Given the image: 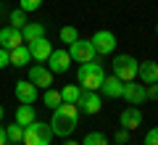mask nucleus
Segmentation results:
<instances>
[{
    "instance_id": "33",
    "label": "nucleus",
    "mask_w": 158,
    "mask_h": 145,
    "mask_svg": "<svg viewBox=\"0 0 158 145\" xmlns=\"http://www.w3.org/2000/svg\"><path fill=\"white\" fill-rule=\"evenodd\" d=\"M3 119H6V108L0 106V124H3Z\"/></svg>"
},
{
    "instance_id": "26",
    "label": "nucleus",
    "mask_w": 158,
    "mask_h": 145,
    "mask_svg": "<svg viewBox=\"0 0 158 145\" xmlns=\"http://www.w3.org/2000/svg\"><path fill=\"white\" fill-rule=\"evenodd\" d=\"M40 6H42V0H19V8H21L24 13H32V11H40Z\"/></svg>"
},
{
    "instance_id": "24",
    "label": "nucleus",
    "mask_w": 158,
    "mask_h": 145,
    "mask_svg": "<svg viewBox=\"0 0 158 145\" xmlns=\"http://www.w3.org/2000/svg\"><path fill=\"white\" fill-rule=\"evenodd\" d=\"M82 145H108V137L103 132H87L85 140H82Z\"/></svg>"
},
{
    "instance_id": "3",
    "label": "nucleus",
    "mask_w": 158,
    "mask_h": 145,
    "mask_svg": "<svg viewBox=\"0 0 158 145\" xmlns=\"http://www.w3.org/2000/svg\"><path fill=\"white\" fill-rule=\"evenodd\" d=\"M53 137H56V134H53L50 124H45V122H32L29 127H24L21 143H24V145H50Z\"/></svg>"
},
{
    "instance_id": "30",
    "label": "nucleus",
    "mask_w": 158,
    "mask_h": 145,
    "mask_svg": "<svg viewBox=\"0 0 158 145\" xmlns=\"http://www.w3.org/2000/svg\"><path fill=\"white\" fill-rule=\"evenodd\" d=\"M6 66H11V53L6 48H0V69H6Z\"/></svg>"
},
{
    "instance_id": "18",
    "label": "nucleus",
    "mask_w": 158,
    "mask_h": 145,
    "mask_svg": "<svg viewBox=\"0 0 158 145\" xmlns=\"http://www.w3.org/2000/svg\"><path fill=\"white\" fill-rule=\"evenodd\" d=\"M32 122H37L34 106H32V103H21V106L16 108V124H21V127H29Z\"/></svg>"
},
{
    "instance_id": "21",
    "label": "nucleus",
    "mask_w": 158,
    "mask_h": 145,
    "mask_svg": "<svg viewBox=\"0 0 158 145\" xmlns=\"http://www.w3.org/2000/svg\"><path fill=\"white\" fill-rule=\"evenodd\" d=\"M6 137H8V143H13V145H19L21 143V137H24V127L21 124H6Z\"/></svg>"
},
{
    "instance_id": "6",
    "label": "nucleus",
    "mask_w": 158,
    "mask_h": 145,
    "mask_svg": "<svg viewBox=\"0 0 158 145\" xmlns=\"http://www.w3.org/2000/svg\"><path fill=\"white\" fill-rule=\"evenodd\" d=\"M69 56H71V61H77V63H87V61H95V48H92V42L90 40H82L79 37L77 42H71L69 45Z\"/></svg>"
},
{
    "instance_id": "11",
    "label": "nucleus",
    "mask_w": 158,
    "mask_h": 145,
    "mask_svg": "<svg viewBox=\"0 0 158 145\" xmlns=\"http://www.w3.org/2000/svg\"><path fill=\"white\" fill-rule=\"evenodd\" d=\"M142 111H140V106H127L124 111H121V116H118V124L124 129H129V132H135L137 127L142 124Z\"/></svg>"
},
{
    "instance_id": "7",
    "label": "nucleus",
    "mask_w": 158,
    "mask_h": 145,
    "mask_svg": "<svg viewBox=\"0 0 158 145\" xmlns=\"http://www.w3.org/2000/svg\"><path fill=\"white\" fill-rule=\"evenodd\" d=\"M77 108L82 113H87V116L100 113L103 100H100V95H98V90H82V95H79V100H77Z\"/></svg>"
},
{
    "instance_id": "2",
    "label": "nucleus",
    "mask_w": 158,
    "mask_h": 145,
    "mask_svg": "<svg viewBox=\"0 0 158 145\" xmlns=\"http://www.w3.org/2000/svg\"><path fill=\"white\" fill-rule=\"evenodd\" d=\"M103 79H106V69H103V63H98V61L79 63L77 82H79V87H82V90H100Z\"/></svg>"
},
{
    "instance_id": "19",
    "label": "nucleus",
    "mask_w": 158,
    "mask_h": 145,
    "mask_svg": "<svg viewBox=\"0 0 158 145\" xmlns=\"http://www.w3.org/2000/svg\"><path fill=\"white\" fill-rule=\"evenodd\" d=\"M8 53H11V66H16V69H24L29 61H32L27 45H19V48H13V50H8Z\"/></svg>"
},
{
    "instance_id": "35",
    "label": "nucleus",
    "mask_w": 158,
    "mask_h": 145,
    "mask_svg": "<svg viewBox=\"0 0 158 145\" xmlns=\"http://www.w3.org/2000/svg\"><path fill=\"white\" fill-rule=\"evenodd\" d=\"M6 145H13V143H6Z\"/></svg>"
},
{
    "instance_id": "32",
    "label": "nucleus",
    "mask_w": 158,
    "mask_h": 145,
    "mask_svg": "<svg viewBox=\"0 0 158 145\" xmlns=\"http://www.w3.org/2000/svg\"><path fill=\"white\" fill-rule=\"evenodd\" d=\"M63 145H82V143H77V140H71V137H66V140H63Z\"/></svg>"
},
{
    "instance_id": "17",
    "label": "nucleus",
    "mask_w": 158,
    "mask_h": 145,
    "mask_svg": "<svg viewBox=\"0 0 158 145\" xmlns=\"http://www.w3.org/2000/svg\"><path fill=\"white\" fill-rule=\"evenodd\" d=\"M21 37H24V42H34V40H40V37H45V24H40V21H27V27L21 29Z\"/></svg>"
},
{
    "instance_id": "31",
    "label": "nucleus",
    "mask_w": 158,
    "mask_h": 145,
    "mask_svg": "<svg viewBox=\"0 0 158 145\" xmlns=\"http://www.w3.org/2000/svg\"><path fill=\"white\" fill-rule=\"evenodd\" d=\"M6 143H8V137H6V127L0 124V145H6Z\"/></svg>"
},
{
    "instance_id": "8",
    "label": "nucleus",
    "mask_w": 158,
    "mask_h": 145,
    "mask_svg": "<svg viewBox=\"0 0 158 145\" xmlns=\"http://www.w3.org/2000/svg\"><path fill=\"white\" fill-rule=\"evenodd\" d=\"M48 69H50L53 74H66L69 66H71V56H69V48H61V50H53L50 56H48Z\"/></svg>"
},
{
    "instance_id": "4",
    "label": "nucleus",
    "mask_w": 158,
    "mask_h": 145,
    "mask_svg": "<svg viewBox=\"0 0 158 145\" xmlns=\"http://www.w3.org/2000/svg\"><path fill=\"white\" fill-rule=\"evenodd\" d=\"M111 69H113V77H118L121 82H135L137 79V69H140V61L135 56H116L111 61Z\"/></svg>"
},
{
    "instance_id": "14",
    "label": "nucleus",
    "mask_w": 158,
    "mask_h": 145,
    "mask_svg": "<svg viewBox=\"0 0 158 145\" xmlns=\"http://www.w3.org/2000/svg\"><path fill=\"white\" fill-rule=\"evenodd\" d=\"M100 92H103V98H111V100H116V98H121V92H124V82L118 77H108L106 74V79H103V84H100Z\"/></svg>"
},
{
    "instance_id": "20",
    "label": "nucleus",
    "mask_w": 158,
    "mask_h": 145,
    "mask_svg": "<svg viewBox=\"0 0 158 145\" xmlns=\"http://www.w3.org/2000/svg\"><path fill=\"white\" fill-rule=\"evenodd\" d=\"M42 103H45V106L50 108V111H53V108H58V106L63 103V98H61V90H53V87H48L45 92H42Z\"/></svg>"
},
{
    "instance_id": "29",
    "label": "nucleus",
    "mask_w": 158,
    "mask_h": 145,
    "mask_svg": "<svg viewBox=\"0 0 158 145\" xmlns=\"http://www.w3.org/2000/svg\"><path fill=\"white\" fill-rule=\"evenodd\" d=\"M145 95H148V100H158V82L156 84H145Z\"/></svg>"
},
{
    "instance_id": "27",
    "label": "nucleus",
    "mask_w": 158,
    "mask_h": 145,
    "mask_svg": "<svg viewBox=\"0 0 158 145\" xmlns=\"http://www.w3.org/2000/svg\"><path fill=\"white\" fill-rule=\"evenodd\" d=\"M142 145H158V127H153V129H148V132H145Z\"/></svg>"
},
{
    "instance_id": "13",
    "label": "nucleus",
    "mask_w": 158,
    "mask_h": 145,
    "mask_svg": "<svg viewBox=\"0 0 158 145\" xmlns=\"http://www.w3.org/2000/svg\"><path fill=\"white\" fill-rule=\"evenodd\" d=\"M27 48H29V56H32L34 61H40V63H45V61H48V56L53 53V45L48 42V37L34 40V42H29Z\"/></svg>"
},
{
    "instance_id": "25",
    "label": "nucleus",
    "mask_w": 158,
    "mask_h": 145,
    "mask_svg": "<svg viewBox=\"0 0 158 145\" xmlns=\"http://www.w3.org/2000/svg\"><path fill=\"white\" fill-rule=\"evenodd\" d=\"M58 37H61V42L71 45V42H77V40H79V32H77V27H63Z\"/></svg>"
},
{
    "instance_id": "34",
    "label": "nucleus",
    "mask_w": 158,
    "mask_h": 145,
    "mask_svg": "<svg viewBox=\"0 0 158 145\" xmlns=\"http://www.w3.org/2000/svg\"><path fill=\"white\" fill-rule=\"evenodd\" d=\"M156 34H158V24H156Z\"/></svg>"
},
{
    "instance_id": "16",
    "label": "nucleus",
    "mask_w": 158,
    "mask_h": 145,
    "mask_svg": "<svg viewBox=\"0 0 158 145\" xmlns=\"http://www.w3.org/2000/svg\"><path fill=\"white\" fill-rule=\"evenodd\" d=\"M16 100L19 103H34V100H37V87H34L29 79L16 82Z\"/></svg>"
},
{
    "instance_id": "22",
    "label": "nucleus",
    "mask_w": 158,
    "mask_h": 145,
    "mask_svg": "<svg viewBox=\"0 0 158 145\" xmlns=\"http://www.w3.org/2000/svg\"><path fill=\"white\" fill-rule=\"evenodd\" d=\"M79 95H82V87H79V84H66V87L61 90L63 103H77V100H79Z\"/></svg>"
},
{
    "instance_id": "23",
    "label": "nucleus",
    "mask_w": 158,
    "mask_h": 145,
    "mask_svg": "<svg viewBox=\"0 0 158 145\" xmlns=\"http://www.w3.org/2000/svg\"><path fill=\"white\" fill-rule=\"evenodd\" d=\"M8 21H11V27H13V29H24V27H27V13H24L21 8H16V11H11Z\"/></svg>"
},
{
    "instance_id": "10",
    "label": "nucleus",
    "mask_w": 158,
    "mask_h": 145,
    "mask_svg": "<svg viewBox=\"0 0 158 145\" xmlns=\"http://www.w3.org/2000/svg\"><path fill=\"white\" fill-rule=\"evenodd\" d=\"M29 82H32L34 87L48 90L53 84V71L48 66H42V63H34V66H29Z\"/></svg>"
},
{
    "instance_id": "9",
    "label": "nucleus",
    "mask_w": 158,
    "mask_h": 145,
    "mask_svg": "<svg viewBox=\"0 0 158 145\" xmlns=\"http://www.w3.org/2000/svg\"><path fill=\"white\" fill-rule=\"evenodd\" d=\"M121 98H124L129 106H142V103L148 100L145 84H142V82H124V92H121Z\"/></svg>"
},
{
    "instance_id": "15",
    "label": "nucleus",
    "mask_w": 158,
    "mask_h": 145,
    "mask_svg": "<svg viewBox=\"0 0 158 145\" xmlns=\"http://www.w3.org/2000/svg\"><path fill=\"white\" fill-rule=\"evenodd\" d=\"M137 79H140L142 84H156L158 82V63L156 61H140Z\"/></svg>"
},
{
    "instance_id": "28",
    "label": "nucleus",
    "mask_w": 158,
    "mask_h": 145,
    "mask_svg": "<svg viewBox=\"0 0 158 145\" xmlns=\"http://www.w3.org/2000/svg\"><path fill=\"white\" fill-rule=\"evenodd\" d=\"M113 143H116V145H127V143H129V129L121 127L116 134H113Z\"/></svg>"
},
{
    "instance_id": "5",
    "label": "nucleus",
    "mask_w": 158,
    "mask_h": 145,
    "mask_svg": "<svg viewBox=\"0 0 158 145\" xmlns=\"http://www.w3.org/2000/svg\"><path fill=\"white\" fill-rule=\"evenodd\" d=\"M90 42H92V48H95L98 56H111V53L116 50V45H118L116 34L108 32V29H98V32L90 37Z\"/></svg>"
},
{
    "instance_id": "1",
    "label": "nucleus",
    "mask_w": 158,
    "mask_h": 145,
    "mask_svg": "<svg viewBox=\"0 0 158 145\" xmlns=\"http://www.w3.org/2000/svg\"><path fill=\"white\" fill-rule=\"evenodd\" d=\"M77 127H79V108H77V103H61L58 108H53L50 129H53L56 137H69Z\"/></svg>"
},
{
    "instance_id": "12",
    "label": "nucleus",
    "mask_w": 158,
    "mask_h": 145,
    "mask_svg": "<svg viewBox=\"0 0 158 145\" xmlns=\"http://www.w3.org/2000/svg\"><path fill=\"white\" fill-rule=\"evenodd\" d=\"M19 45H24L21 29H13L11 24L0 29V48H6V50H13V48H19Z\"/></svg>"
}]
</instances>
